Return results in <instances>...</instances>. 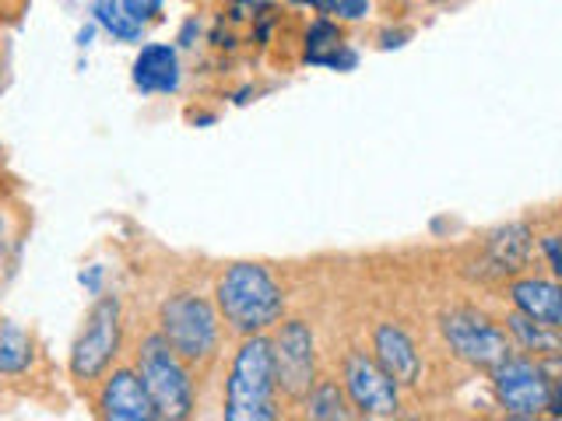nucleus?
Here are the masks:
<instances>
[{"label": "nucleus", "mask_w": 562, "mask_h": 421, "mask_svg": "<svg viewBox=\"0 0 562 421\" xmlns=\"http://www.w3.org/2000/svg\"><path fill=\"white\" fill-rule=\"evenodd\" d=\"M281 306H285L281 288L260 263H236L218 281V309L243 333H260L263 327L278 323Z\"/></svg>", "instance_id": "f257e3e1"}, {"label": "nucleus", "mask_w": 562, "mask_h": 421, "mask_svg": "<svg viewBox=\"0 0 562 421\" xmlns=\"http://www.w3.org/2000/svg\"><path fill=\"white\" fill-rule=\"evenodd\" d=\"M274 362L271 341L250 338L233 362L225 390V418L228 421H268L274 418Z\"/></svg>", "instance_id": "f03ea898"}, {"label": "nucleus", "mask_w": 562, "mask_h": 421, "mask_svg": "<svg viewBox=\"0 0 562 421\" xmlns=\"http://www.w3.org/2000/svg\"><path fill=\"white\" fill-rule=\"evenodd\" d=\"M140 383L155 403L158 418H187L193 408V390L187 379V368L180 365V355L169 348L162 333H155L140 344Z\"/></svg>", "instance_id": "7ed1b4c3"}, {"label": "nucleus", "mask_w": 562, "mask_h": 421, "mask_svg": "<svg viewBox=\"0 0 562 421\" xmlns=\"http://www.w3.org/2000/svg\"><path fill=\"white\" fill-rule=\"evenodd\" d=\"M162 338L187 362L207 359L218 344V316L201 295H176L162 306Z\"/></svg>", "instance_id": "20e7f679"}, {"label": "nucleus", "mask_w": 562, "mask_h": 421, "mask_svg": "<svg viewBox=\"0 0 562 421\" xmlns=\"http://www.w3.org/2000/svg\"><path fill=\"white\" fill-rule=\"evenodd\" d=\"M120 348V303L116 298H99L88 312V320L70 351V373L78 379H95L105 373V365L113 362Z\"/></svg>", "instance_id": "39448f33"}, {"label": "nucleus", "mask_w": 562, "mask_h": 421, "mask_svg": "<svg viewBox=\"0 0 562 421\" xmlns=\"http://www.w3.org/2000/svg\"><path fill=\"white\" fill-rule=\"evenodd\" d=\"M271 362H274V386H281L292 400L310 394V386L316 383V365H313V333L303 320L281 327V333L271 341Z\"/></svg>", "instance_id": "423d86ee"}, {"label": "nucleus", "mask_w": 562, "mask_h": 421, "mask_svg": "<svg viewBox=\"0 0 562 421\" xmlns=\"http://www.w3.org/2000/svg\"><path fill=\"white\" fill-rule=\"evenodd\" d=\"M496 394L509 414L531 418L544 408H552L555 386L541 373V365L527 359H503L496 365Z\"/></svg>", "instance_id": "0eeeda50"}, {"label": "nucleus", "mask_w": 562, "mask_h": 421, "mask_svg": "<svg viewBox=\"0 0 562 421\" xmlns=\"http://www.w3.org/2000/svg\"><path fill=\"white\" fill-rule=\"evenodd\" d=\"M443 333L450 348L471 365H485V368H496L503 359H509V344L503 333L492 327L485 316H474V312H450L443 320Z\"/></svg>", "instance_id": "6e6552de"}, {"label": "nucleus", "mask_w": 562, "mask_h": 421, "mask_svg": "<svg viewBox=\"0 0 562 421\" xmlns=\"http://www.w3.org/2000/svg\"><path fill=\"white\" fill-rule=\"evenodd\" d=\"M345 383H348L351 403H356L362 414H369V418L397 414V383L386 376L373 359L351 355L345 365Z\"/></svg>", "instance_id": "1a4fd4ad"}, {"label": "nucleus", "mask_w": 562, "mask_h": 421, "mask_svg": "<svg viewBox=\"0 0 562 421\" xmlns=\"http://www.w3.org/2000/svg\"><path fill=\"white\" fill-rule=\"evenodd\" d=\"M102 414L113 418V421H151L158 418L155 414V403L145 390V383H140L137 373L131 368H120L102 386Z\"/></svg>", "instance_id": "9d476101"}, {"label": "nucleus", "mask_w": 562, "mask_h": 421, "mask_svg": "<svg viewBox=\"0 0 562 421\" xmlns=\"http://www.w3.org/2000/svg\"><path fill=\"white\" fill-rule=\"evenodd\" d=\"M376 359H380L376 365L394 383H415L418 379V351L404 330H397V327L376 330Z\"/></svg>", "instance_id": "9b49d317"}, {"label": "nucleus", "mask_w": 562, "mask_h": 421, "mask_svg": "<svg viewBox=\"0 0 562 421\" xmlns=\"http://www.w3.org/2000/svg\"><path fill=\"white\" fill-rule=\"evenodd\" d=\"M134 84L140 92H172L180 84V64L169 46H145L134 60Z\"/></svg>", "instance_id": "f8f14e48"}, {"label": "nucleus", "mask_w": 562, "mask_h": 421, "mask_svg": "<svg viewBox=\"0 0 562 421\" xmlns=\"http://www.w3.org/2000/svg\"><path fill=\"white\" fill-rule=\"evenodd\" d=\"M514 303L524 316H531L538 323H549V327L562 323V292L552 281H541V277L520 281V285H514Z\"/></svg>", "instance_id": "ddd939ff"}, {"label": "nucleus", "mask_w": 562, "mask_h": 421, "mask_svg": "<svg viewBox=\"0 0 562 421\" xmlns=\"http://www.w3.org/2000/svg\"><path fill=\"white\" fill-rule=\"evenodd\" d=\"M32 365V338L14 323H0V376H18Z\"/></svg>", "instance_id": "4468645a"}, {"label": "nucleus", "mask_w": 562, "mask_h": 421, "mask_svg": "<svg viewBox=\"0 0 562 421\" xmlns=\"http://www.w3.org/2000/svg\"><path fill=\"white\" fill-rule=\"evenodd\" d=\"M527 250H531V246H527V228H520V225H509L506 232L492 236V242H488L492 260H496V268L506 271V274L524 268Z\"/></svg>", "instance_id": "2eb2a0df"}, {"label": "nucleus", "mask_w": 562, "mask_h": 421, "mask_svg": "<svg viewBox=\"0 0 562 421\" xmlns=\"http://www.w3.org/2000/svg\"><path fill=\"white\" fill-rule=\"evenodd\" d=\"M92 14H95V22L113 35V39H120V43L140 39V25L127 11H123L120 0H92Z\"/></svg>", "instance_id": "dca6fc26"}, {"label": "nucleus", "mask_w": 562, "mask_h": 421, "mask_svg": "<svg viewBox=\"0 0 562 421\" xmlns=\"http://www.w3.org/2000/svg\"><path fill=\"white\" fill-rule=\"evenodd\" d=\"M306 414L310 418H348V408H345V397L338 390V383L310 386V394H306Z\"/></svg>", "instance_id": "f3484780"}, {"label": "nucleus", "mask_w": 562, "mask_h": 421, "mask_svg": "<svg viewBox=\"0 0 562 421\" xmlns=\"http://www.w3.org/2000/svg\"><path fill=\"white\" fill-rule=\"evenodd\" d=\"M509 327H514V333L517 338L527 344V348H535V351H549V355H555L559 351V341H555V327H549V323H538V320H531V316H514L509 320Z\"/></svg>", "instance_id": "a211bd4d"}, {"label": "nucleus", "mask_w": 562, "mask_h": 421, "mask_svg": "<svg viewBox=\"0 0 562 421\" xmlns=\"http://www.w3.org/2000/svg\"><path fill=\"white\" fill-rule=\"evenodd\" d=\"M324 49H341V35L334 25L321 22V25H313L310 29V60L321 64L324 60Z\"/></svg>", "instance_id": "6ab92c4d"}, {"label": "nucleus", "mask_w": 562, "mask_h": 421, "mask_svg": "<svg viewBox=\"0 0 562 421\" xmlns=\"http://www.w3.org/2000/svg\"><path fill=\"white\" fill-rule=\"evenodd\" d=\"M123 11H127L137 25H145L151 14H158V8H162V0H120Z\"/></svg>", "instance_id": "aec40b11"}, {"label": "nucleus", "mask_w": 562, "mask_h": 421, "mask_svg": "<svg viewBox=\"0 0 562 421\" xmlns=\"http://www.w3.org/2000/svg\"><path fill=\"white\" fill-rule=\"evenodd\" d=\"M366 0H338V14H345V18H362L366 14Z\"/></svg>", "instance_id": "412c9836"}, {"label": "nucleus", "mask_w": 562, "mask_h": 421, "mask_svg": "<svg viewBox=\"0 0 562 421\" xmlns=\"http://www.w3.org/2000/svg\"><path fill=\"white\" fill-rule=\"evenodd\" d=\"M544 246H549V260H552V271H562V257H559V242H555V239H549V242H544Z\"/></svg>", "instance_id": "4be33fe9"}, {"label": "nucleus", "mask_w": 562, "mask_h": 421, "mask_svg": "<svg viewBox=\"0 0 562 421\" xmlns=\"http://www.w3.org/2000/svg\"><path fill=\"white\" fill-rule=\"evenodd\" d=\"M4 246H8V225L4 215H0V263H4Z\"/></svg>", "instance_id": "5701e85b"}]
</instances>
